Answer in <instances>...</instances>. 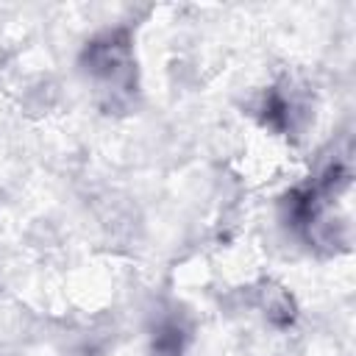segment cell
<instances>
[{
  "label": "cell",
  "instance_id": "obj_1",
  "mask_svg": "<svg viewBox=\"0 0 356 356\" xmlns=\"http://www.w3.org/2000/svg\"><path fill=\"white\" fill-rule=\"evenodd\" d=\"M83 67L100 86L114 100L128 97L134 86V58H131V42L125 31H106L103 36L92 39L89 47L83 50Z\"/></svg>",
  "mask_w": 356,
  "mask_h": 356
},
{
  "label": "cell",
  "instance_id": "obj_2",
  "mask_svg": "<svg viewBox=\"0 0 356 356\" xmlns=\"http://www.w3.org/2000/svg\"><path fill=\"white\" fill-rule=\"evenodd\" d=\"M153 356H184V331L175 323H164L153 339Z\"/></svg>",
  "mask_w": 356,
  "mask_h": 356
}]
</instances>
